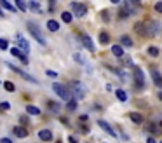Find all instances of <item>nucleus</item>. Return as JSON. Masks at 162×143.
Masks as SVG:
<instances>
[{
  "instance_id": "obj_1",
  "label": "nucleus",
  "mask_w": 162,
  "mask_h": 143,
  "mask_svg": "<svg viewBox=\"0 0 162 143\" xmlns=\"http://www.w3.org/2000/svg\"><path fill=\"white\" fill-rule=\"evenodd\" d=\"M136 32L143 37H154L157 33V23L155 21H143V23H136Z\"/></svg>"
},
{
  "instance_id": "obj_2",
  "label": "nucleus",
  "mask_w": 162,
  "mask_h": 143,
  "mask_svg": "<svg viewBox=\"0 0 162 143\" xmlns=\"http://www.w3.org/2000/svg\"><path fill=\"white\" fill-rule=\"evenodd\" d=\"M70 93L73 94L75 100H84L85 98V87L82 86V82L78 80H71L70 82Z\"/></svg>"
},
{
  "instance_id": "obj_3",
  "label": "nucleus",
  "mask_w": 162,
  "mask_h": 143,
  "mask_svg": "<svg viewBox=\"0 0 162 143\" xmlns=\"http://www.w3.org/2000/svg\"><path fill=\"white\" fill-rule=\"evenodd\" d=\"M52 91L64 101H71V93H70V87L63 86V84H59V82H54L52 84Z\"/></svg>"
},
{
  "instance_id": "obj_4",
  "label": "nucleus",
  "mask_w": 162,
  "mask_h": 143,
  "mask_svg": "<svg viewBox=\"0 0 162 143\" xmlns=\"http://www.w3.org/2000/svg\"><path fill=\"white\" fill-rule=\"evenodd\" d=\"M26 26H28V32L31 33V37H33V38H35L37 42L40 44V45H45V44H47V40H45V37L42 35V32H40V28L37 26L35 23L28 21V25H26Z\"/></svg>"
},
{
  "instance_id": "obj_5",
  "label": "nucleus",
  "mask_w": 162,
  "mask_h": 143,
  "mask_svg": "<svg viewBox=\"0 0 162 143\" xmlns=\"http://www.w3.org/2000/svg\"><path fill=\"white\" fill-rule=\"evenodd\" d=\"M70 7H71L73 14L77 16V18H84V16L87 14V5H84V4H78V2H71Z\"/></svg>"
},
{
  "instance_id": "obj_6",
  "label": "nucleus",
  "mask_w": 162,
  "mask_h": 143,
  "mask_svg": "<svg viewBox=\"0 0 162 143\" xmlns=\"http://www.w3.org/2000/svg\"><path fill=\"white\" fill-rule=\"evenodd\" d=\"M7 66H9V68H11V70H12V72H16V73H19V75H21L23 79L30 80V82H37V80L33 79V77H31V75H28V73H26V72H23L21 68H18V66H14V65H11V63H7Z\"/></svg>"
},
{
  "instance_id": "obj_7",
  "label": "nucleus",
  "mask_w": 162,
  "mask_h": 143,
  "mask_svg": "<svg viewBox=\"0 0 162 143\" xmlns=\"http://www.w3.org/2000/svg\"><path fill=\"white\" fill-rule=\"evenodd\" d=\"M133 75H134V80H136V84H138V86H140V87L145 86V75H143V72H141L140 68H134Z\"/></svg>"
},
{
  "instance_id": "obj_8",
  "label": "nucleus",
  "mask_w": 162,
  "mask_h": 143,
  "mask_svg": "<svg viewBox=\"0 0 162 143\" xmlns=\"http://www.w3.org/2000/svg\"><path fill=\"white\" fill-rule=\"evenodd\" d=\"M98 126H99L101 129H103V131H106V133H108L110 136H117L115 129H113V128H112V126H110V124H108L106 121H98Z\"/></svg>"
},
{
  "instance_id": "obj_9",
  "label": "nucleus",
  "mask_w": 162,
  "mask_h": 143,
  "mask_svg": "<svg viewBox=\"0 0 162 143\" xmlns=\"http://www.w3.org/2000/svg\"><path fill=\"white\" fill-rule=\"evenodd\" d=\"M38 140L51 141V140H52V131H51V129H40V131H38Z\"/></svg>"
},
{
  "instance_id": "obj_10",
  "label": "nucleus",
  "mask_w": 162,
  "mask_h": 143,
  "mask_svg": "<svg viewBox=\"0 0 162 143\" xmlns=\"http://www.w3.org/2000/svg\"><path fill=\"white\" fill-rule=\"evenodd\" d=\"M18 45H19V49H21L25 54H28V52H30V45H28V42H26V40H25L21 35H18Z\"/></svg>"
},
{
  "instance_id": "obj_11",
  "label": "nucleus",
  "mask_w": 162,
  "mask_h": 143,
  "mask_svg": "<svg viewBox=\"0 0 162 143\" xmlns=\"http://www.w3.org/2000/svg\"><path fill=\"white\" fill-rule=\"evenodd\" d=\"M12 133H14L18 138H26V136H28V129L23 128V126H16V128L12 129Z\"/></svg>"
},
{
  "instance_id": "obj_12",
  "label": "nucleus",
  "mask_w": 162,
  "mask_h": 143,
  "mask_svg": "<svg viewBox=\"0 0 162 143\" xmlns=\"http://www.w3.org/2000/svg\"><path fill=\"white\" fill-rule=\"evenodd\" d=\"M82 42H84V47L89 51V52H94V44H92L91 37H89V35H82Z\"/></svg>"
},
{
  "instance_id": "obj_13",
  "label": "nucleus",
  "mask_w": 162,
  "mask_h": 143,
  "mask_svg": "<svg viewBox=\"0 0 162 143\" xmlns=\"http://www.w3.org/2000/svg\"><path fill=\"white\" fill-rule=\"evenodd\" d=\"M152 79H154L155 86L162 87V75H160V73H159L157 70H152Z\"/></svg>"
},
{
  "instance_id": "obj_14",
  "label": "nucleus",
  "mask_w": 162,
  "mask_h": 143,
  "mask_svg": "<svg viewBox=\"0 0 162 143\" xmlns=\"http://www.w3.org/2000/svg\"><path fill=\"white\" fill-rule=\"evenodd\" d=\"M129 119L133 122H136V124H141V122H143V115L138 114V112H131V114H129Z\"/></svg>"
},
{
  "instance_id": "obj_15",
  "label": "nucleus",
  "mask_w": 162,
  "mask_h": 143,
  "mask_svg": "<svg viewBox=\"0 0 162 143\" xmlns=\"http://www.w3.org/2000/svg\"><path fill=\"white\" fill-rule=\"evenodd\" d=\"M47 30H49V32H58V30H59V23L54 21V19H49V21H47Z\"/></svg>"
},
{
  "instance_id": "obj_16",
  "label": "nucleus",
  "mask_w": 162,
  "mask_h": 143,
  "mask_svg": "<svg viewBox=\"0 0 162 143\" xmlns=\"http://www.w3.org/2000/svg\"><path fill=\"white\" fill-rule=\"evenodd\" d=\"M112 54L117 58H124V51H122V45H113L112 47Z\"/></svg>"
},
{
  "instance_id": "obj_17",
  "label": "nucleus",
  "mask_w": 162,
  "mask_h": 143,
  "mask_svg": "<svg viewBox=\"0 0 162 143\" xmlns=\"http://www.w3.org/2000/svg\"><path fill=\"white\" fill-rule=\"evenodd\" d=\"M0 7H2V9H5V11H11V12H16V7L12 5V4L5 2V0H2V2H0Z\"/></svg>"
},
{
  "instance_id": "obj_18",
  "label": "nucleus",
  "mask_w": 162,
  "mask_h": 143,
  "mask_svg": "<svg viewBox=\"0 0 162 143\" xmlns=\"http://www.w3.org/2000/svg\"><path fill=\"white\" fill-rule=\"evenodd\" d=\"M120 44H122L124 47H131V45H133V40H131V37L122 35V37H120Z\"/></svg>"
},
{
  "instance_id": "obj_19",
  "label": "nucleus",
  "mask_w": 162,
  "mask_h": 143,
  "mask_svg": "<svg viewBox=\"0 0 162 143\" xmlns=\"http://www.w3.org/2000/svg\"><path fill=\"white\" fill-rule=\"evenodd\" d=\"M99 42L103 44V45H106V44L110 42V35H108L106 32H101V33H99Z\"/></svg>"
},
{
  "instance_id": "obj_20",
  "label": "nucleus",
  "mask_w": 162,
  "mask_h": 143,
  "mask_svg": "<svg viewBox=\"0 0 162 143\" xmlns=\"http://www.w3.org/2000/svg\"><path fill=\"white\" fill-rule=\"evenodd\" d=\"M47 108H49L51 112H54V114L59 112V105H58L56 101H47Z\"/></svg>"
},
{
  "instance_id": "obj_21",
  "label": "nucleus",
  "mask_w": 162,
  "mask_h": 143,
  "mask_svg": "<svg viewBox=\"0 0 162 143\" xmlns=\"http://www.w3.org/2000/svg\"><path fill=\"white\" fill-rule=\"evenodd\" d=\"M26 112H28L30 115H40V108L33 107V105H28V107H26Z\"/></svg>"
},
{
  "instance_id": "obj_22",
  "label": "nucleus",
  "mask_w": 162,
  "mask_h": 143,
  "mask_svg": "<svg viewBox=\"0 0 162 143\" xmlns=\"http://www.w3.org/2000/svg\"><path fill=\"white\" fill-rule=\"evenodd\" d=\"M115 96H117V98H119L120 101H126V100H127L126 91H122V89H117V91H115Z\"/></svg>"
},
{
  "instance_id": "obj_23",
  "label": "nucleus",
  "mask_w": 162,
  "mask_h": 143,
  "mask_svg": "<svg viewBox=\"0 0 162 143\" xmlns=\"http://www.w3.org/2000/svg\"><path fill=\"white\" fill-rule=\"evenodd\" d=\"M4 87H5V91H9V93H14V91H16V86L11 82V80L4 82Z\"/></svg>"
},
{
  "instance_id": "obj_24",
  "label": "nucleus",
  "mask_w": 162,
  "mask_h": 143,
  "mask_svg": "<svg viewBox=\"0 0 162 143\" xmlns=\"http://www.w3.org/2000/svg\"><path fill=\"white\" fill-rule=\"evenodd\" d=\"M148 54H150L152 58H157L159 56V49H157L155 45H150V47H148Z\"/></svg>"
},
{
  "instance_id": "obj_25",
  "label": "nucleus",
  "mask_w": 162,
  "mask_h": 143,
  "mask_svg": "<svg viewBox=\"0 0 162 143\" xmlns=\"http://www.w3.org/2000/svg\"><path fill=\"white\" fill-rule=\"evenodd\" d=\"M61 19H63L64 23H71V19H73V16H71L70 12H63V14H61Z\"/></svg>"
},
{
  "instance_id": "obj_26",
  "label": "nucleus",
  "mask_w": 162,
  "mask_h": 143,
  "mask_svg": "<svg viewBox=\"0 0 162 143\" xmlns=\"http://www.w3.org/2000/svg\"><path fill=\"white\" fill-rule=\"evenodd\" d=\"M16 7L19 9V11H26V9H28V5H26L25 2H21V0H16Z\"/></svg>"
},
{
  "instance_id": "obj_27",
  "label": "nucleus",
  "mask_w": 162,
  "mask_h": 143,
  "mask_svg": "<svg viewBox=\"0 0 162 143\" xmlns=\"http://www.w3.org/2000/svg\"><path fill=\"white\" fill-rule=\"evenodd\" d=\"M0 49H2V51L9 49V44H7V40H5V38H0Z\"/></svg>"
},
{
  "instance_id": "obj_28",
  "label": "nucleus",
  "mask_w": 162,
  "mask_h": 143,
  "mask_svg": "<svg viewBox=\"0 0 162 143\" xmlns=\"http://www.w3.org/2000/svg\"><path fill=\"white\" fill-rule=\"evenodd\" d=\"M30 9L38 12V11H40V4H37V2H30Z\"/></svg>"
},
{
  "instance_id": "obj_29",
  "label": "nucleus",
  "mask_w": 162,
  "mask_h": 143,
  "mask_svg": "<svg viewBox=\"0 0 162 143\" xmlns=\"http://www.w3.org/2000/svg\"><path fill=\"white\" fill-rule=\"evenodd\" d=\"M66 108H68V110H75V108H77V101H75V100L68 101V105H66Z\"/></svg>"
},
{
  "instance_id": "obj_30",
  "label": "nucleus",
  "mask_w": 162,
  "mask_h": 143,
  "mask_svg": "<svg viewBox=\"0 0 162 143\" xmlns=\"http://www.w3.org/2000/svg\"><path fill=\"white\" fill-rule=\"evenodd\" d=\"M9 108H11V103H7V101L0 103V112H4V110H9Z\"/></svg>"
},
{
  "instance_id": "obj_31",
  "label": "nucleus",
  "mask_w": 162,
  "mask_h": 143,
  "mask_svg": "<svg viewBox=\"0 0 162 143\" xmlns=\"http://www.w3.org/2000/svg\"><path fill=\"white\" fill-rule=\"evenodd\" d=\"M110 12H108V11H103V12H101V18H103V21H110Z\"/></svg>"
},
{
  "instance_id": "obj_32",
  "label": "nucleus",
  "mask_w": 162,
  "mask_h": 143,
  "mask_svg": "<svg viewBox=\"0 0 162 143\" xmlns=\"http://www.w3.org/2000/svg\"><path fill=\"white\" fill-rule=\"evenodd\" d=\"M155 11L162 14V2H157V4H155Z\"/></svg>"
},
{
  "instance_id": "obj_33",
  "label": "nucleus",
  "mask_w": 162,
  "mask_h": 143,
  "mask_svg": "<svg viewBox=\"0 0 162 143\" xmlns=\"http://www.w3.org/2000/svg\"><path fill=\"white\" fill-rule=\"evenodd\" d=\"M73 58H75V61H78V63H84V59H82V58H80V54H73Z\"/></svg>"
},
{
  "instance_id": "obj_34",
  "label": "nucleus",
  "mask_w": 162,
  "mask_h": 143,
  "mask_svg": "<svg viewBox=\"0 0 162 143\" xmlns=\"http://www.w3.org/2000/svg\"><path fill=\"white\" fill-rule=\"evenodd\" d=\"M0 143H12L11 138H0Z\"/></svg>"
},
{
  "instance_id": "obj_35",
  "label": "nucleus",
  "mask_w": 162,
  "mask_h": 143,
  "mask_svg": "<svg viewBox=\"0 0 162 143\" xmlns=\"http://www.w3.org/2000/svg\"><path fill=\"white\" fill-rule=\"evenodd\" d=\"M45 73H47L49 77H56V75H58L56 72H52V70H47V72H45Z\"/></svg>"
},
{
  "instance_id": "obj_36",
  "label": "nucleus",
  "mask_w": 162,
  "mask_h": 143,
  "mask_svg": "<svg viewBox=\"0 0 162 143\" xmlns=\"http://www.w3.org/2000/svg\"><path fill=\"white\" fill-rule=\"evenodd\" d=\"M78 121H80V122H85V121H87V115H80V117H78Z\"/></svg>"
},
{
  "instance_id": "obj_37",
  "label": "nucleus",
  "mask_w": 162,
  "mask_h": 143,
  "mask_svg": "<svg viewBox=\"0 0 162 143\" xmlns=\"http://www.w3.org/2000/svg\"><path fill=\"white\" fill-rule=\"evenodd\" d=\"M21 122H23V124H28V117H25V115H21Z\"/></svg>"
},
{
  "instance_id": "obj_38",
  "label": "nucleus",
  "mask_w": 162,
  "mask_h": 143,
  "mask_svg": "<svg viewBox=\"0 0 162 143\" xmlns=\"http://www.w3.org/2000/svg\"><path fill=\"white\" fill-rule=\"evenodd\" d=\"M68 141H70V143H78L77 140H75V138H73V136H70V138H68Z\"/></svg>"
},
{
  "instance_id": "obj_39",
  "label": "nucleus",
  "mask_w": 162,
  "mask_h": 143,
  "mask_svg": "<svg viewBox=\"0 0 162 143\" xmlns=\"http://www.w3.org/2000/svg\"><path fill=\"white\" fill-rule=\"evenodd\" d=\"M147 143H157V141H155V138H148V141Z\"/></svg>"
},
{
  "instance_id": "obj_40",
  "label": "nucleus",
  "mask_w": 162,
  "mask_h": 143,
  "mask_svg": "<svg viewBox=\"0 0 162 143\" xmlns=\"http://www.w3.org/2000/svg\"><path fill=\"white\" fill-rule=\"evenodd\" d=\"M2 16H4V11H2V7H0V18H2Z\"/></svg>"
},
{
  "instance_id": "obj_41",
  "label": "nucleus",
  "mask_w": 162,
  "mask_h": 143,
  "mask_svg": "<svg viewBox=\"0 0 162 143\" xmlns=\"http://www.w3.org/2000/svg\"><path fill=\"white\" fill-rule=\"evenodd\" d=\"M159 98H160V100H162V93H159Z\"/></svg>"
},
{
  "instance_id": "obj_42",
  "label": "nucleus",
  "mask_w": 162,
  "mask_h": 143,
  "mask_svg": "<svg viewBox=\"0 0 162 143\" xmlns=\"http://www.w3.org/2000/svg\"><path fill=\"white\" fill-rule=\"evenodd\" d=\"M159 126H160V128H162V121H160V122H159Z\"/></svg>"
},
{
  "instance_id": "obj_43",
  "label": "nucleus",
  "mask_w": 162,
  "mask_h": 143,
  "mask_svg": "<svg viewBox=\"0 0 162 143\" xmlns=\"http://www.w3.org/2000/svg\"><path fill=\"white\" fill-rule=\"evenodd\" d=\"M0 84H2V82H0Z\"/></svg>"
}]
</instances>
